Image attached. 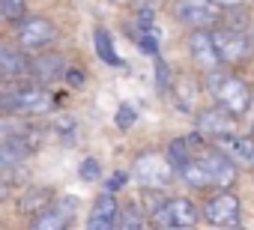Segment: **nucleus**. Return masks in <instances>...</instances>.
Listing matches in <instances>:
<instances>
[{"label":"nucleus","mask_w":254,"mask_h":230,"mask_svg":"<svg viewBox=\"0 0 254 230\" xmlns=\"http://www.w3.org/2000/svg\"><path fill=\"white\" fill-rule=\"evenodd\" d=\"M239 176V168L218 153L206 138H200L197 132H191V159L189 165L180 171V179L189 188H233Z\"/></svg>","instance_id":"obj_1"},{"label":"nucleus","mask_w":254,"mask_h":230,"mask_svg":"<svg viewBox=\"0 0 254 230\" xmlns=\"http://www.w3.org/2000/svg\"><path fill=\"white\" fill-rule=\"evenodd\" d=\"M27 66H30V54L24 48L0 39V78H6V81L27 78Z\"/></svg>","instance_id":"obj_17"},{"label":"nucleus","mask_w":254,"mask_h":230,"mask_svg":"<svg viewBox=\"0 0 254 230\" xmlns=\"http://www.w3.org/2000/svg\"><path fill=\"white\" fill-rule=\"evenodd\" d=\"M194 132H197L200 138L212 141V138H221V135H233V132H239V123H236L233 114H227L224 108L209 105V108H203V111L194 114Z\"/></svg>","instance_id":"obj_13"},{"label":"nucleus","mask_w":254,"mask_h":230,"mask_svg":"<svg viewBox=\"0 0 254 230\" xmlns=\"http://www.w3.org/2000/svg\"><path fill=\"white\" fill-rule=\"evenodd\" d=\"M54 108V93L42 84H33L27 78L18 81L12 102H9V114L12 117H42Z\"/></svg>","instance_id":"obj_5"},{"label":"nucleus","mask_w":254,"mask_h":230,"mask_svg":"<svg viewBox=\"0 0 254 230\" xmlns=\"http://www.w3.org/2000/svg\"><path fill=\"white\" fill-rule=\"evenodd\" d=\"M66 69H69L66 54H60V51H54V48H45V51H39V54H30L27 81L42 84V87H51V84L63 81Z\"/></svg>","instance_id":"obj_12"},{"label":"nucleus","mask_w":254,"mask_h":230,"mask_svg":"<svg viewBox=\"0 0 254 230\" xmlns=\"http://www.w3.org/2000/svg\"><path fill=\"white\" fill-rule=\"evenodd\" d=\"M171 99H174V105L180 108V111H186V114H194V108H197V99H200V93H203V81H200V75L197 72H189V69H177L174 72V78H171Z\"/></svg>","instance_id":"obj_14"},{"label":"nucleus","mask_w":254,"mask_h":230,"mask_svg":"<svg viewBox=\"0 0 254 230\" xmlns=\"http://www.w3.org/2000/svg\"><path fill=\"white\" fill-rule=\"evenodd\" d=\"M75 212H78V197H72V194H54L30 218V227L27 230H69Z\"/></svg>","instance_id":"obj_9"},{"label":"nucleus","mask_w":254,"mask_h":230,"mask_svg":"<svg viewBox=\"0 0 254 230\" xmlns=\"http://www.w3.org/2000/svg\"><path fill=\"white\" fill-rule=\"evenodd\" d=\"M248 135L254 138V114H251V126H248Z\"/></svg>","instance_id":"obj_36"},{"label":"nucleus","mask_w":254,"mask_h":230,"mask_svg":"<svg viewBox=\"0 0 254 230\" xmlns=\"http://www.w3.org/2000/svg\"><path fill=\"white\" fill-rule=\"evenodd\" d=\"M33 138H36V129H33V126H30L27 132H21V135H6V138H0V176L18 171V168L33 156V150H36V144H39V141H33Z\"/></svg>","instance_id":"obj_11"},{"label":"nucleus","mask_w":254,"mask_h":230,"mask_svg":"<svg viewBox=\"0 0 254 230\" xmlns=\"http://www.w3.org/2000/svg\"><path fill=\"white\" fill-rule=\"evenodd\" d=\"M132 176L138 179L141 188H153V191H165L174 182V171H171V165H168L162 150L138 153L135 162H132Z\"/></svg>","instance_id":"obj_3"},{"label":"nucleus","mask_w":254,"mask_h":230,"mask_svg":"<svg viewBox=\"0 0 254 230\" xmlns=\"http://www.w3.org/2000/svg\"><path fill=\"white\" fill-rule=\"evenodd\" d=\"M209 33H212V48L218 54V63L224 69H239L254 57L248 33H239V30H230V27H212Z\"/></svg>","instance_id":"obj_6"},{"label":"nucleus","mask_w":254,"mask_h":230,"mask_svg":"<svg viewBox=\"0 0 254 230\" xmlns=\"http://www.w3.org/2000/svg\"><path fill=\"white\" fill-rule=\"evenodd\" d=\"M6 194H9V182H6L3 176H0V203L6 200Z\"/></svg>","instance_id":"obj_34"},{"label":"nucleus","mask_w":254,"mask_h":230,"mask_svg":"<svg viewBox=\"0 0 254 230\" xmlns=\"http://www.w3.org/2000/svg\"><path fill=\"white\" fill-rule=\"evenodd\" d=\"M51 197H54V191H51V188H45V185H39V188H33L30 194H24V197H21V206H18V209H21L24 215H36V212L51 200Z\"/></svg>","instance_id":"obj_24"},{"label":"nucleus","mask_w":254,"mask_h":230,"mask_svg":"<svg viewBox=\"0 0 254 230\" xmlns=\"http://www.w3.org/2000/svg\"><path fill=\"white\" fill-rule=\"evenodd\" d=\"M18 81H21V78H18ZM18 81H6V78H0V114H9V102H12V93H15Z\"/></svg>","instance_id":"obj_29"},{"label":"nucleus","mask_w":254,"mask_h":230,"mask_svg":"<svg viewBox=\"0 0 254 230\" xmlns=\"http://www.w3.org/2000/svg\"><path fill=\"white\" fill-rule=\"evenodd\" d=\"M171 15L189 30H212L221 21V9L212 0H171Z\"/></svg>","instance_id":"obj_8"},{"label":"nucleus","mask_w":254,"mask_h":230,"mask_svg":"<svg viewBox=\"0 0 254 230\" xmlns=\"http://www.w3.org/2000/svg\"><path fill=\"white\" fill-rule=\"evenodd\" d=\"M63 78H66V81H69V84H75V87H81V84H84V72H81V69H78V66H69V69H66V75H63Z\"/></svg>","instance_id":"obj_31"},{"label":"nucleus","mask_w":254,"mask_h":230,"mask_svg":"<svg viewBox=\"0 0 254 230\" xmlns=\"http://www.w3.org/2000/svg\"><path fill=\"white\" fill-rule=\"evenodd\" d=\"M135 3H138V6H144V9H153V12H156V9L165 3V0H135Z\"/></svg>","instance_id":"obj_32"},{"label":"nucleus","mask_w":254,"mask_h":230,"mask_svg":"<svg viewBox=\"0 0 254 230\" xmlns=\"http://www.w3.org/2000/svg\"><path fill=\"white\" fill-rule=\"evenodd\" d=\"M212 3H215L218 9H227V6H239V3H245V0H212Z\"/></svg>","instance_id":"obj_33"},{"label":"nucleus","mask_w":254,"mask_h":230,"mask_svg":"<svg viewBox=\"0 0 254 230\" xmlns=\"http://www.w3.org/2000/svg\"><path fill=\"white\" fill-rule=\"evenodd\" d=\"M57 36H60L57 24L45 15H24L15 24V45L24 48L27 54H39V51L51 48L57 42Z\"/></svg>","instance_id":"obj_4"},{"label":"nucleus","mask_w":254,"mask_h":230,"mask_svg":"<svg viewBox=\"0 0 254 230\" xmlns=\"http://www.w3.org/2000/svg\"><path fill=\"white\" fill-rule=\"evenodd\" d=\"M186 45H189V54H191L194 69H197L200 75H206V72H212V69L221 66V63H218V54H215V48H212V33H209V30H189Z\"/></svg>","instance_id":"obj_16"},{"label":"nucleus","mask_w":254,"mask_h":230,"mask_svg":"<svg viewBox=\"0 0 254 230\" xmlns=\"http://www.w3.org/2000/svg\"><path fill=\"white\" fill-rule=\"evenodd\" d=\"M242 215V200L230 191V188H221L215 194L206 197V203L200 206V218L212 227H233Z\"/></svg>","instance_id":"obj_10"},{"label":"nucleus","mask_w":254,"mask_h":230,"mask_svg":"<svg viewBox=\"0 0 254 230\" xmlns=\"http://www.w3.org/2000/svg\"><path fill=\"white\" fill-rule=\"evenodd\" d=\"M114 230H156L147 218V212L141 209L138 200H126L117 212V227Z\"/></svg>","instance_id":"obj_19"},{"label":"nucleus","mask_w":254,"mask_h":230,"mask_svg":"<svg viewBox=\"0 0 254 230\" xmlns=\"http://www.w3.org/2000/svg\"><path fill=\"white\" fill-rule=\"evenodd\" d=\"M78 176H81L84 182H99V176H102L99 159H84V162L78 165Z\"/></svg>","instance_id":"obj_26"},{"label":"nucleus","mask_w":254,"mask_h":230,"mask_svg":"<svg viewBox=\"0 0 254 230\" xmlns=\"http://www.w3.org/2000/svg\"><path fill=\"white\" fill-rule=\"evenodd\" d=\"M218 153H224L236 168H254V138L251 135H221V138H212L209 141Z\"/></svg>","instance_id":"obj_15"},{"label":"nucleus","mask_w":254,"mask_h":230,"mask_svg":"<svg viewBox=\"0 0 254 230\" xmlns=\"http://www.w3.org/2000/svg\"><path fill=\"white\" fill-rule=\"evenodd\" d=\"M135 120H138V111H135L132 105H120V108H117V117H114L117 129H132Z\"/></svg>","instance_id":"obj_27"},{"label":"nucleus","mask_w":254,"mask_h":230,"mask_svg":"<svg viewBox=\"0 0 254 230\" xmlns=\"http://www.w3.org/2000/svg\"><path fill=\"white\" fill-rule=\"evenodd\" d=\"M129 33H132V39H135V45H138V51H144L147 57H159V30H141V27H129Z\"/></svg>","instance_id":"obj_23"},{"label":"nucleus","mask_w":254,"mask_h":230,"mask_svg":"<svg viewBox=\"0 0 254 230\" xmlns=\"http://www.w3.org/2000/svg\"><path fill=\"white\" fill-rule=\"evenodd\" d=\"M93 48H96V57H99L102 63H108V66H123L120 54L114 51V39H111L108 27H102V24L93 27Z\"/></svg>","instance_id":"obj_21"},{"label":"nucleus","mask_w":254,"mask_h":230,"mask_svg":"<svg viewBox=\"0 0 254 230\" xmlns=\"http://www.w3.org/2000/svg\"><path fill=\"white\" fill-rule=\"evenodd\" d=\"M27 15V0H0V21L3 24H18Z\"/></svg>","instance_id":"obj_25"},{"label":"nucleus","mask_w":254,"mask_h":230,"mask_svg":"<svg viewBox=\"0 0 254 230\" xmlns=\"http://www.w3.org/2000/svg\"><path fill=\"white\" fill-rule=\"evenodd\" d=\"M248 42H251V54H254V21H251V27H248Z\"/></svg>","instance_id":"obj_35"},{"label":"nucleus","mask_w":254,"mask_h":230,"mask_svg":"<svg viewBox=\"0 0 254 230\" xmlns=\"http://www.w3.org/2000/svg\"><path fill=\"white\" fill-rule=\"evenodd\" d=\"M171 78H174V72L168 69V63L162 57H156V84H159V93L171 90Z\"/></svg>","instance_id":"obj_28"},{"label":"nucleus","mask_w":254,"mask_h":230,"mask_svg":"<svg viewBox=\"0 0 254 230\" xmlns=\"http://www.w3.org/2000/svg\"><path fill=\"white\" fill-rule=\"evenodd\" d=\"M165 159H168L174 176H180V171H183V168L189 165V159H191V135H189V138H171L168 147H165Z\"/></svg>","instance_id":"obj_20"},{"label":"nucleus","mask_w":254,"mask_h":230,"mask_svg":"<svg viewBox=\"0 0 254 230\" xmlns=\"http://www.w3.org/2000/svg\"><path fill=\"white\" fill-rule=\"evenodd\" d=\"M126 182H129V173H126V171H114V173L105 179V191H108V194H117Z\"/></svg>","instance_id":"obj_30"},{"label":"nucleus","mask_w":254,"mask_h":230,"mask_svg":"<svg viewBox=\"0 0 254 230\" xmlns=\"http://www.w3.org/2000/svg\"><path fill=\"white\" fill-rule=\"evenodd\" d=\"M200 81H203V93L212 96V105L224 108L227 114H233L236 120L242 117V114H248L251 99H254V87H251L242 75H236V72L218 66V69L206 72Z\"/></svg>","instance_id":"obj_2"},{"label":"nucleus","mask_w":254,"mask_h":230,"mask_svg":"<svg viewBox=\"0 0 254 230\" xmlns=\"http://www.w3.org/2000/svg\"><path fill=\"white\" fill-rule=\"evenodd\" d=\"M251 12L245 9V3H239V6H227V9H221V21L215 24V27H230V30H239V33H248V27H251Z\"/></svg>","instance_id":"obj_22"},{"label":"nucleus","mask_w":254,"mask_h":230,"mask_svg":"<svg viewBox=\"0 0 254 230\" xmlns=\"http://www.w3.org/2000/svg\"><path fill=\"white\" fill-rule=\"evenodd\" d=\"M230 230H245V227H239V224H233V227H230Z\"/></svg>","instance_id":"obj_37"},{"label":"nucleus","mask_w":254,"mask_h":230,"mask_svg":"<svg viewBox=\"0 0 254 230\" xmlns=\"http://www.w3.org/2000/svg\"><path fill=\"white\" fill-rule=\"evenodd\" d=\"M117 212H120V200L108 191H102L93 200V209L87 215V230H114L117 227Z\"/></svg>","instance_id":"obj_18"},{"label":"nucleus","mask_w":254,"mask_h":230,"mask_svg":"<svg viewBox=\"0 0 254 230\" xmlns=\"http://www.w3.org/2000/svg\"><path fill=\"white\" fill-rule=\"evenodd\" d=\"M200 221V209L189 197H165L162 209L150 218L156 230H191Z\"/></svg>","instance_id":"obj_7"}]
</instances>
